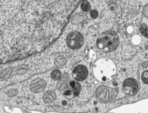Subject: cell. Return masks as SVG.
Returning a JSON list of instances; mask_svg holds the SVG:
<instances>
[{"label":"cell","instance_id":"ba28073f","mask_svg":"<svg viewBox=\"0 0 148 113\" xmlns=\"http://www.w3.org/2000/svg\"><path fill=\"white\" fill-rule=\"evenodd\" d=\"M68 88L72 90L73 94L77 96L80 93V85L77 82L74 80H71L68 84Z\"/></svg>","mask_w":148,"mask_h":113},{"label":"cell","instance_id":"9c48e42d","mask_svg":"<svg viewBox=\"0 0 148 113\" xmlns=\"http://www.w3.org/2000/svg\"><path fill=\"white\" fill-rule=\"evenodd\" d=\"M56 99V95L52 91H47L43 96V99L47 103H51Z\"/></svg>","mask_w":148,"mask_h":113},{"label":"cell","instance_id":"7c38bea8","mask_svg":"<svg viewBox=\"0 0 148 113\" xmlns=\"http://www.w3.org/2000/svg\"><path fill=\"white\" fill-rule=\"evenodd\" d=\"M81 9L84 12H87L90 10V5L87 1H84L81 5Z\"/></svg>","mask_w":148,"mask_h":113},{"label":"cell","instance_id":"5bb4252c","mask_svg":"<svg viewBox=\"0 0 148 113\" xmlns=\"http://www.w3.org/2000/svg\"><path fill=\"white\" fill-rule=\"evenodd\" d=\"M140 31L141 34L145 37H147L148 35V27L146 25H142L140 27Z\"/></svg>","mask_w":148,"mask_h":113},{"label":"cell","instance_id":"8fae6325","mask_svg":"<svg viewBox=\"0 0 148 113\" xmlns=\"http://www.w3.org/2000/svg\"><path fill=\"white\" fill-rule=\"evenodd\" d=\"M66 63V60L64 57L60 56L56 59L55 65L57 66H63Z\"/></svg>","mask_w":148,"mask_h":113},{"label":"cell","instance_id":"52a82bcc","mask_svg":"<svg viewBox=\"0 0 148 113\" xmlns=\"http://www.w3.org/2000/svg\"><path fill=\"white\" fill-rule=\"evenodd\" d=\"M46 83L44 80L37 79L33 81L31 84V89L34 92H40L45 88Z\"/></svg>","mask_w":148,"mask_h":113},{"label":"cell","instance_id":"7a4b0ae2","mask_svg":"<svg viewBox=\"0 0 148 113\" xmlns=\"http://www.w3.org/2000/svg\"><path fill=\"white\" fill-rule=\"evenodd\" d=\"M116 65L109 59H101L98 60L93 68L94 75L98 80L102 82L111 80L116 74Z\"/></svg>","mask_w":148,"mask_h":113},{"label":"cell","instance_id":"8992f818","mask_svg":"<svg viewBox=\"0 0 148 113\" xmlns=\"http://www.w3.org/2000/svg\"><path fill=\"white\" fill-rule=\"evenodd\" d=\"M88 74V70L86 66L83 65H79L73 69L72 75L75 80L82 81L86 79Z\"/></svg>","mask_w":148,"mask_h":113},{"label":"cell","instance_id":"277c9868","mask_svg":"<svg viewBox=\"0 0 148 113\" xmlns=\"http://www.w3.org/2000/svg\"><path fill=\"white\" fill-rule=\"evenodd\" d=\"M84 44V36L79 32L71 31L66 36V44L70 49L77 50L79 49Z\"/></svg>","mask_w":148,"mask_h":113},{"label":"cell","instance_id":"4fadbf2b","mask_svg":"<svg viewBox=\"0 0 148 113\" xmlns=\"http://www.w3.org/2000/svg\"><path fill=\"white\" fill-rule=\"evenodd\" d=\"M141 80L144 83L148 84V69L145 70L141 74Z\"/></svg>","mask_w":148,"mask_h":113},{"label":"cell","instance_id":"3957f363","mask_svg":"<svg viewBox=\"0 0 148 113\" xmlns=\"http://www.w3.org/2000/svg\"><path fill=\"white\" fill-rule=\"evenodd\" d=\"M120 43L119 37L115 31H108L104 32L97 39V47L105 52L114 51Z\"/></svg>","mask_w":148,"mask_h":113},{"label":"cell","instance_id":"9a60e30c","mask_svg":"<svg viewBox=\"0 0 148 113\" xmlns=\"http://www.w3.org/2000/svg\"><path fill=\"white\" fill-rule=\"evenodd\" d=\"M71 89H66L64 92V95L68 99H71L74 95L73 92Z\"/></svg>","mask_w":148,"mask_h":113},{"label":"cell","instance_id":"5b68a950","mask_svg":"<svg viewBox=\"0 0 148 113\" xmlns=\"http://www.w3.org/2000/svg\"><path fill=\"white\" fill-rule=\"evenodd\" d=\"M124 93L128 95H134L137 92L138 84L136 79L133 78H128L124 80L122 84Z\"/></svg>","mask_w":148,"mask_h":113},{"label":"cell","instance_id":"30bf717a","mask_svg":"<svg viewBox=\"0 0 148 113\" xmlns=\"http://www.w3.org/2000/svg\"><path fill=\"white\" fill-rule=\"evenodd\" d=\"M61 71L58 69H54L52 71L51 76L52 78L54 80H59L61 78Z\"/></svg>","mask_w":148,"mask_h":113},{"label":"cell","instance_id":"e0dca14e","mask_svg":"<svg viewBox=\"0 0 148 113\" xmlns=\"http://www.w3.org/2000/svg\"></svg>","mask_w":148,"mask_h":113},{"label":"cell","instance_id":"6da1fadb","mask_svg":"<svg viewBox=\"0 0 148 113\" xmlns=\"http://www.w3.org/2000/svg\"><path fill=\"white\" fill-rule=\"evenodd\" d=\"M81 0H1V59L40 52L61 34Z\"/></svg>","mask_w":148,"mask_h":113},{"label":"cell","instance_id":"2e32d148","mask_svg":"<svg viewBox=\"0 0 148 113\" xmlns=\"http://www.w3.org/2000/svg\"><path fill=\"white\" fill-rule=\"evenodd\" d=\"M90 14L91 17L92 18H97L98 16V12L97 10H92L90 12Z\"/></svg>","mask_w":148,"mask_h":113}]
</instances>
